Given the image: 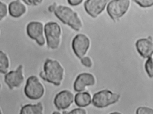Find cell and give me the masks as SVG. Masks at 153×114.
I'll return each instance as SVG.
<instances>
[{"label":"cell","mask_w":153,"mask_h":114,"mask_svg":"<svg viewBox=\"0 0 153 114\" xmlns=\"http://www.w3.org/2000/svg\"><path fill=\"white\" fill-rule=\"evenodd\" d=\"M137 50L143 58L151 57L153 52V44L149 39L142 38L138 40L136 43Z\"/></svg>","instance_id":"obj_13"},{"label":"cell","mask_w":153,"mask_h":114,"mask_svg":"<svg viewBox=\"0 0 153 114\" xmlns=\"http://www.w3.org/2000/svg\"><path fill=\"white\" fill-rule=\"evenodd\" d=\"M63 69L56 60L47 59L44 65V71L39 74L44 80L59 86L63 78Z\"/></svg>","instance_id":"obj_1"},{"label":"cell","mask_w":153,"mask_h":114,"mask_svg":"<svg viewBox=\"0 0 153 114\" xmlns=\"http://www.w3.org/2000/svg\"><path fill=\"white\" fill-rule=\"evenodd\" d=\"M10 66V61L7 54L3 51H0V73H7Z\"/></svg>","instance_id":"obj_17"},{"label":"cell","mask_w":153,"mask_h":114,"mask_svg":"<svg viewBox=\"0 0 153 114\" xmlns=\"http://www.w3.org/2000/svg\"><path fill=\"white\" fill-rule=\"evenodd\" d=\"M26 4L32 6H37L41 3L43 0H22Z\"/></svg>","instance_id":"obj_22"},{"label":"cell","mask_w":153,"mask_h":114,"mask_svg":"<svg viewBox=\"0 0 153 114\" xmlns=\"http://www.w3.org/2000/svg\"><path fill=\"white\" fill-rule=\"evenodd\" d=\"M44 32L48 46L53 49L57 48L60 43L61 35L59 25L55 22H48L45 25Z\"/></svg>","instance_id":"obj_3"},{"label":"cell","mask_w":153,"mask_h":114,"mask_svg":"<svg viewBox=\"0 0 153 114\" xmlns=\"http://www.w3.org/2000/svg\"><path fill=\"white\" fill-rule=\"evenodd\" d=\"M74 101L77 106L81 107H85L91 103V97L88 92L78 93L75 96Z\"/></svg>","instance_id":"obj_15"},{"label":"cell","mask_w":153,"mask_h":114,"mask_svg":"<svg viewBox=\"0 0 153 114\" xmlns=\"http://www.w3.org/2000/svg\"><path fill=\"white\" fill-rule=\"evenodd\" d=\"M8 9L10 15L14 18L20 17L26 10L25 6L19 0L10 2L9 4Z\"/></svg>","instance_id":"obj_14"},{"label":"cell","mask_w":153,"mask_h":114,"mask_svg":"<svg viewBox=\"0 0 153 114\" xmlns=\"http://www.w3.org/2000/svg\"><path fill=\"white\" fill-rule=\"evenodd\" d=\"M90 41L88 38L85 35L79 34L73 38L72 46L76 56L81 58L86 53L90 46Z\"/></svg>","instance_id":"obj_7"},{"label":"cell","mask_w":153,"mask_h":114,"mask_svg":"<svg viewBox=\"0 0 153 114\" xmlns=\"http://www.w3.org/2000/svg\"><path fill=\"white\" fill-rule=\"evenodd\" d=\"M2 110L1 108L0 107V114H2Z\"/></svg>","instance_id":"obj_26"},{"label":"cell","mask_w":153,"mask_h":114,"mask_svg":"<svg viewBox=\"0 0 153 114\" xmlns=\"http://www.w3.org/2000/svg\"><path fill=\"white\" fill-rule=\"evenodd\" d=\"M68 113L70 114H85L86 113V112L83 109L79 108L73 109Z\"/></svg>","instance_id":"obj_24"},{"label":"cell","mask_w":153,"mask_h":114,"mask_svg":"<svg viewBox=\"0 0 153 114\" xmlns=\"http://www.w3.org/2000/svg\"><path fill=\"white\" fill-rule=\"evenodd\" d=\"M82 63L85 66L87 67H91L92 63L90 59L88 57H84L81 60Z\"/></svg>","instance_id":"obj_23"},{"label":"cell","mask_w":153,"mask_h":114,"mask_svg":"<svg viewBox=\"0 0 153 114\" xmlns=\"http://www.w3.org/2000/svg\"><path fill=\"white\" fill-rule=\"evenodd\" d=\"M1 82H0V89L1 88Z\"/></svg>","instance_id":"obj_27"},{"label":"cell","mask_w":153,"mask_h":114,"mask_svg":"<svg viewBox=\"0 0 153 114\" xmlns=\"http://www.w3.org/2000/svg\"><path fill=\"white\" fill-rule=\"evenodd\" d=\"M44 92V87L37 77L31 76L28 78L24 93L28 98L33 100L39 99L42 96Z\"/></svg>","instance_id":"obj_5"},{"label":"cell","mask_w":153,"mask_h":114,"mask_svg":"<svg viewBox=\"0 0 153 114\" xmlns=\"http://www.w3.org/2000/svg\"><path fill=\"white\" fill-rule=\"evenodd\" d=\"M120 96L108 90H104L95 93L93 96V105L97 108L106 107L118 101Z\"/></svg>","instance_id":"obj_4"},{"label":"cell","mask_w":153,"mask_h":114,"mask_svg":"<svg viewBox=\"0 0 153 114\" xmlns=\"http://www.w3.org/2000/svg\"><path fill=\"white\" fill-rule=\"evenodd\" d=\"M110 0H86L84 7L87 13L93 18L96 17L104 9Z\"/></svg>","instance_id":"obj_10"},{"label":"cell","mask_w":153,"mask_h":114,"mask_svg":"<svg viewBox=\"0 0 153 114\" xmlns=\"http://www.w3.org/2000/svg\"><path fill=\"white\" fill-rule=\"evenodd\" d=\"M26 31L29 37L35 40L39 45L42 46L44 44L43 26L42 23L37 21L30 22L27 25Z\"/></svg>","instance_id":"obj_9"},{"label":"cell","mask_w":153,"mask_h":114,"mask_svg":"<svg viewBox=\"0 0 153 114\" xmlns=\"http://www.w3.org/2000/svg\"><path fill=\"white\" fill-rule=\"evenodd\" d=\"M145 70L149 76L152 78L153 76V59L151 57L146 61L145 65Z\"/></svg>","instance_id":"obj_18"},{"label":"cell","mask_w":153,"mask_h":114,"mask_svg":"<svg viewBox=\"0 0 153 114\" xmlns=\"http://www.w3.org/2000/svg\"><path fill=\"white\" fill-rule=\"evenodd\" d=\"M73 101V95L68 90H63L58 93L54 100V104L59 110L68 107Z\"/></svg>","instance_id":"obj_11"},{"label":"cell","mask_w":153,"mask_h":114,"mask_svg":"<svg viewBox=\"0 0 153 114\" xmlns=\"http://www.w3.org/2000/svg\"><path fill=\"white\" fill-rule=\"evenodd\" d=\"M83 0H67L68 3L71 5L77 6L81 4Z\"/></svg>","instance_id":"obj_25"},{"label":"cell","mask_w":153,"mask_h":114,"mask_svg":"<svg viewBox=\"0 0 153 114\" xmlns=\"http://www.w3.org/2000/svg\"><path fill=\"white\" fill-rule=\"evenodd\" d=\"M95 82V78L92 74L89 73H82L75 80L74 88L75 91L81 92L84 90L85 86L93 85Z\"/></svg>","instance_id":"obj_12"},{"label":"cell","mask_w":153,"mask_h":114,"mask_svg":"<svg viewBox=\"0 0 153 114\" xmlns=\"http://www.w3.org/2000/svg\"><path fill=\"white\" fill-rule=\"evenodd\" d=\"M7 13V9L6 5L0 1V20L6 16Z\"/></svg>","instance_id":"obj_21"},{"label":"cell","mask_w":153,"mask_h":114,"mask_svg":"<svg viewBox=\"0 0 153 114\" xmlns=\"http://www.w3.org/2000/svg\"><path fill=\"white\" fill-rule=\"evenodd\" d=\"M43 106L40 102L37 104H28L22 107L20 111L21 114H41L42 113Z\"/></svg>","instance_id":"obj_16"},{"label":"cell","mask_w":153,"mask_h":114,"mask_svg":"<svg viewBox=\"0 0 153 114\" xmlns=\"http://www.w3.org/2000/svg\"><path fill=\"white\" fill-rule=\"evenodd\" d=\"M54 13L56 16L63 23L76 31L80 30L82 24L77 14L70 8L63 5L55 7Z\"/></svg>","instance_id":"obj_2"},{"label":"cell","mask_w":153,"mask_h":114,"mask_svg":"<svg viewBox=\"0 0 153 114\" xmlns=\"http://www.w3.org/2000/svg\"><path fill=\"white\" fill-rule=\"evenodd\" d=\"M129 4V0H113L108 4L107 11L112 19H117L125 14Z\"/></svg>","instance_id":"obj_6"},{"label":"cell","mask_w":153,"mask_h":114,"mask_svg":"<svg viewBox=\"0 0 153 114\" xmlns=\"http://www.w3.org/2000/svg\"><path fill=\"white\" fill-rule=\"evenodd\" d=\"M24 80L23 67L21 65H19L16 70L7 73L4 77L5 83L11 89L20 86Z\"/></svg>","instance_id":"obj_8"},{"label":"cell","mask_w":153,"mask_h":114,"mask_svg":"<svg viewBox=\"0 0 153 114\" xmlns=\"http://www.w3.org/2000/svg\"><path fill=\"white\" fill-rule=\"evenodd\" d=\"M137 114H153L152 109L145 107H140L138 108L136 111Z\"/></svg>","instance_id":"obj_20"},{"label":"cell","mask_w":153,"mask_h":114,"mask_svg":"<svg viewBox=\"0 0 153 114\" xmlns=\"http://www.w3.org/2000/svg\"><path fill=\"white\" fill-rule=\"evenodd\" d=\"M134 2L143 7H148L152 6L153 0H134Z\"/></svg>","instance_id":"obj_19"}]
</instances>
